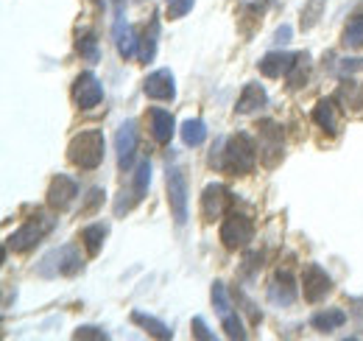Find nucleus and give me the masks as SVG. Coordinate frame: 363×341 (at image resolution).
I'll return each mask as SVG.
<instances>
[{
    "label": "nucleus",
    "mask_w": 363,
    "mask_h": 341,
    "mask_svg": "<svg viewBox=\"0 0 363 341\" xmlns=\"http://www.w3.org/2000/svg\"><path fill=\"white\" fill-rule=\"evenodd\" d=\"M193 336L201 341H213L216 339V333H210V328H207V322L201 319V316H196L193 319Z\"/></svg>",
    "instance_id": "34"
},
{
    "label": "nucleus",
    "mask_w": 363,
    "mask_h": 341,
    "mask_svg": "<svg viewBox=\"0 0 363 341\" xmlns=\"http://www.w3.org/2000/svg\"><path fill=\"white\" fill-rule=\"evenodd\" d=\"M179 134H182V143H184V146L196 148V146H201V143L207 140V126H204V121L190 118V121H184V124H182Z\"/></svg>",
    "instance_id": "24"
},
{
    "label": "nucleus",
    "mask_w": 363,
    "mask_h": 341,
    "mask_svg": "<svg viewBox=\"0 0 363 341\" xmlns=\"http://www.w3.org/2000/svg\"><path fill=\"white\" fill-rule=\"evenodd\" d=\"M109 235V227L106 224H90L82 229V244L87 247V255L95 257L104 247V238Z\"/></svg>",
    "instance_id": "23"
},
{
    "label": "nucleus",
    "mask_w": 363,
    "mask_h": 341,
    "mask_svg": "<svg viewBox=\"0 0 363 341\" xmlns=\"http://www.w3.org/2000/svg\"><path fill=\"white\" fill-rule=\"evenodd\" d=\"M288 40H291V26H282L277 31V43H288Z\"/></svg>",
    "instance_id": "37"
},
{
    "label": "nucleus",
    "mask_w": 363,
    "mask_h": 341,
    "mask_svg": "<svg viewBox=\"0 0 363 341\" xmlns=\"http://www.w3.org/2000/svg\"><path fill=\"white\" fill-rule=\"evenodd\" d=\"M224 170L235 173V176H246L257 168V146L246 131L232 134L224 146V160L218 163Z\"/></svg>",
    "instance_id": "1"
},
{
    "label": "nucleus",
    "mask_w": 363,
    "mask_h": 341,
    "mask_svg": "<svg viewBox=\"0 0 363 341\" xmlns=\"http://www.w3.org/2000/svg\"><path fill=\"white\" fill-rule=\"evenodd\" d=\"M227 205L229 190L221 182H213V185L204 188V193H201V215H204V221H216L218 215L227 210Z\"/></svg>",
    "instance_id": "13"
},
{
    "label": "nucleus",
    "mask_w": 363,
    "mask_h": 341,
    "mask_svg": "<svg viewBox=\"0 0 363 341\" xmlns=\"http://www.w3.org/2000/svg\"><path fill=\"white\" fill-rule=\"evenodd\" d=\"M143 92L154 101H174L177 98V82L171 70H154L145 82H143Z\"/></svg>",
    "instance_id": "12"
},
{
    "label": "nucleus",
    "mask_w": 363,
    "mask_h": 341,
    "mask_svg": "<svg viewBox=\"0 0 363 341\" xmlns=\"http://www.w3.org/2000/svg\"><path fill=\"white\" fill-rule=\"evenodd\" d=\"M148 129H151L154 140H157L160 146H165V143H171V137H174V131H177V121H174V115H171L168 109L154 107V109L148 112Z\"/></svg>",
    "instance_id": "15"
},
{
    "label": "nucleus",
    "mask_w": 363,
    "mask_h": 341,
    "mask_svg": "<svg viewBox=\"0 0 363 341\" xmlns=\"http://www.w3.org/2000/svg\"><path fill=\"white\" fill-rule=\"evenodd\" d=\"M296 56H299V53L272 50V53H266V56L257 62V67H260V73H263L266 79H279V76H288V70L294 67Z\"/></svg>",
    "instance_id": "14"
},
{
    "label": "nucleus",
    "mask_w": 363,
    "mask_h": 341,
    "mask_svg": "<svg viewBox=\"0 0 363 341\" xmlns=\"http://www.w3.org/2000/svg\"><path fill=\"white\" fill-rule=\"evenodd\" d=\"M260 160L266 163V168H274L282 160V129L274 121L260 124Z\"/></svg>",
    "instance_id": "8"
},
{
    "label": "nucleus",
    "mask_w": 363,
    "mask_h": 341,
    "mask_svg": "<svg viewBox=\"0 0 363 341\" xmlns=\"http://www.w3.org/2000/svg\"><path fill=\"white\" fill-rule=\"evenodd\" d=\"M266 101H269V95H266V90L263 85H246L243 87V92H240V98H238V115H252V112H257L260 107H266Z\"/></svg>",
    "instance_id": "18"
},
{
    "label": "nucleus",
    "mask_w": 363,
    "mask_h": 341,
    "mask_svg": "<svg viewBox=\"0 0 363 341\" xmlns=\"http://www.w3.org/2000/svg\"><path fill=\"white\" fill-rule=\"evenodd\" d=\"M165 185H168V205H171V213L177 224H187V176L179 166H171L168 176H165Z\"/></svg>",
    "instance_id": "6"
},
{
    "label": "nucleus",
    "mask_w": 363,
    "mask_h": 341,
    "mask_svg": "<svg viewBox=\"0 0 363 341\" xmlns=\"http://www.w3.org/2000/svg\"><path fill=\"white\" fill-rule=\"evenodd\" d=\"M269 297H272L274 305H282V308H288L294 299H296V283H294V277H291V271H277L272 280V286H269Z\"/></svg>",
    "instance_id": "16"
},
{
    "label": "nucleus",
    "mask_w": 363,
    "mask_h": 341,
    "mask_svg": "<svg viewBox=\"0 0 363 341\" xmlns=\"http://www.w3.org/2000/svg\"><path fill=\"white\" fill-rule=\"evenodd\" d=\"M73 339H106V333L104 330H98V328H79L76 333H73Z\"/></svg>",
    "instance_id": "35"
},
{
    "label": "nucleus",
    "mask_w": 363,
    "mask_h": 341,
    "mask_svg": "<svg viewBox=\"0 0 363 341\" xmlns=\"http://www.w3.org/2000/svg\"><path fill=\"white\" fill-rule=\"evenodd\" d=\"M213 305H216V310L221 313V319H224L227 313H232V305H229L224 283H213Z\"/></svg>",
    "instance_id": "30"
},
{
    "label": "nucleus",
    "mask_w": 363,
    "mask_h": 341,
    "mask_svg": "<svg viewBox=\"0 0 363 341\" xmlns=\"http://www.w3.org/2000/svg\"><path fill=\"white\" fill-rule=\"evenodd\" d=\"M101 98H104V87L98 82V76L90 73V70L82 73V76L76 79V85H73V101H76V107L92 109V107L101 104Z\"/></svg>",
    "instance_id": "10"
},
{
    "label": "nucleus",
    "mask_w": 363,
    "mask_h": 341,
    "mask_svg": "<svg viewBox=\"0 0 363 341\" xmlns=\"http://www.w3.org/2000/svg\"><path fill=\"white\" fill-rule=\"evenodd\" d=\"M104 131L101 129H87L82 134H76L67 146V157L76 168L92 170L104 163Z\"/></svg>",
    "instance_id": "2"
},
{
    "label": "nucleus",
    "mask_w": 363,
    "mask_h": 341,
    "mask_svg": "<svg viewBox=\"0 0 363 341\" xmlns=\"http://www.w3.org/2000/svg\"><path fill=\"white\" fill-rule=\"evenodd\" d=\"M224 330H227L229 339H246V330H243V322L238 313H227L224 316Z\"/></svg>",
    "instance_id": "33"
},
{
    "label": "nucleus",
    "mask_w": 363,
    "mask_h": 341,
    "mask_svg": "<svg viewBox=\"0 0 363 341\" xmlns=\"http://www.w3.org/2000/svg\"><path fill=\"white\" fill-rule=\"evenodd\" d=\"M92 3H98V6H101V3H104V0H92Z\"/></svg>",
    "instance_id": "39"
},
{
    "label": "nucleus",
    "mask_w": 363,
    "mask_h": 341,
    "mask_svg": "<svg viewBox=\"0 0 363 341\" xmlns=\"http://www.w3.org/2000/svg\"><path fill=\"white\" fill-rule=\"evenodd\" d=\"M115 45H118V53L129 62V59H135L137 53H140V45L135 40V31H132V26L123 20V14H118V23H115Z\"/></svg>",
    "instance_id": "17"
},
{
    "label": "nucleus",
    "mask_w": 363,
    "mask_h": 341,
    "mask_svg": "<svg viewBox=\"0 0 363 341\" xmlns=\"http://www.w3.org/2000/svg\"><path fill=\"white\" fill-rule=\"evenodd\" d=\"M79 196V182L76 179H70V176H65V173H56L53 179H50V185H48V205L53 207V210H65V207H70V202Z\"/></svg>",
    "instance_id": "9"
},
{
    "label": "nucleus",
    "mask_w": 363,
    "mask_h": 341,
    "mask_svg": "<svg viewBox=\"0 0 363 341\" xmlns=\"http://www.w3.org/2000/svg\"><path fill=\"white\" fill-rule=\"evenodd\" d=\"M104 196H106V193H104L101 188H95V190H90V199H87V205H84V210H82V213H84V215L92 213V210H95V207H98V205L104 202Z\"/></svg>",
    "instance_id": "36"
},
{
    "label": "nucleus",
    "mask_w": 363,
    "mask_h": 341,
    "mask_svg": "<svg viewBox=\"0 0 363 341\" xmlns=\"http://www.w3.org/2000/svg\"><path fill=\"white\" fill-rule=\"evenodd\" d=\"M82 269V255L76 252V247H59L53 252L43 257V263L37 266V271L43 277H70Z\"/></svg>",
    "instance_id": "4"
},
{
    "label": "nucleus",
    "mask_w": 363,
    "mask_h": 341,
    "mask_svg": "<svg viewBox=\"0 0 363 341\" xmlns=\"http://www.w3.org/2000/svg\"><path fill=\"white\" fill-rule=\"evenodd\" d=\"M255 238V224L246 213L229 210L227 218L221 221V241L227 249H243Z\"/></svg>",
    "instance_id": "5"
},
{
    "label": "nucleus",
    "mask_w": 363,
    "mask_h": 341,
    "mask_svg": "<svg viewBox=\"0 0 363 341\" xmlns=\"http://www.w3.org/2000/svg\"><path fill=\"white\" fill-rule=\"evenodd\" d=\"M123 6H126V0H115V9H118V14H123Z\"/></svg>",
    "instance_id": "38"
},
{
    "label": "nucleus",
    "mask_w": 363,
    "mask_h": 341,
    "mask_svg": "<svg viewBox=\"0 0 363 341\" xmlns=\"http://www.w3.org/2000/svg\"><path fill=\"white\" fill-rule=\"evenodd\" d=\"M344 325H347V313L341 308L318 310V313H313V319H311V328L318 330V333H333V330H338Z\"/></svg>",
    "instance_id": "19"
},
{
    "label": "nucleus",
    "mask_w": 363,
    "mask_h": 341,
    "mask_svg": "<svg viewBox=\"0 0 363 341\" xmlns=\"http://www.w3.org/2000/svg\"><path fill=\"white\" fill-rule=\"evenodd\" d=\"M344 45L352 48V50L363 48V14L352 17V20L347 23V28H344Z\"/></svg>",
    "instance_id": "27"
},
{
    "label": "nucleus",
    "mask_w": 363,
    "mask_h": 341,
    "mask_svg": "<svg viewBox=\"0 0 363 341\" xmlns=\"http://www.w3.org/2000/svg\"><path fill=\"white\" fill-rule=\"evenodd\" d=\"M333 291V280L330 274L318 266V263H308L305 271H302V294L308 302H321Z\"/></svg>",
    "instance_id": "7"
},
{
    "label": "nucleus",
    "mask_w": 363,
    "mask_h": 341,
    "mask_svg": "<svg viewBox=\"0 0 363 341\" xmlns=\"http://www.w3.org/2000/svg\"><path fill=\"white\" fill-rule=\"evenodd\" d=\"M338 98H341V101H347V109H350V104H352V107H363V87L347 82V85L341 87Z\"/></svg>",
    "instance_id": "31"
},
{
    "label": "nucleus",
    "mask_w": 363,
    "mask_h": 341,
    "mask_svg": "<svg viewBox=\"0 0 363 341\" xmlns=\"http://www.w3.org/2000/svg\"><path fill=\"white\" fill-rule=\"evenodd\" d=\"M157 45H160V17L154 14L143 31V40H140V59L143 62H154L157 56Z\"/></svg>",
    "instance_id": "20"
},
{
    "label": "nucleus",
    "mask_w": 363,
    "mask_h": 341,
    "mask_svg": "<svg viewBox=\"0 0 363 341\" xmlns=\"http://www.w3.org/2000/svg\"><path fill=\"white\" fill-rule=\"evenodd\" d=\"M132 322L140 325V328H143L148 336H154V339H162V341L174 339V330H171L165 322H160L157 316H148V313H143V310H135V313H132Z\"/></svg>",
    "instance_id": "21"
},
{
    "label": "nucleus",
    "mask_w": 363,
    "mask_h": 341,
    "mask_svg": "<svg viewBox=\"0 0 363 341\" xmlns=\"http://www.w3.org/2000/svg\"><path fill=\"white\" fill-rule=\"evenodd\" d=\"M313 121H316L324 131L338 134V109H335V101L321 98V101L316 104V109H313Z\"/></svg>",
    "instance_id": "22"
},
{
    "label": "nucleus",
    "mask_w": 363,
    "mask_h": 341,
    "mask_svg": "<svg viewBox=\"0 0 363 341\" xmlns=\"http://www.w3.org/2000/svg\"><path fill=\"white\" fill-rule=\"evenodd\" d=\"M115 151H118V166L123 170L132 168L135 163V151H137V124L135 121H126L118 126L115 134Z\"/></svg>",
    "instance_id": "11"
},
{
    "label": "nucleus",
    "mask_w": 363,
    "mask_h": 341,
    "mask_svg": "<svg viewBox=\"0 0 363 341\" xmlns=\"http://www.w3.org/2000/svg\"><path fill=\"white\" fill-rule=\"evenodd\" d=\"M193 3H196V0H165V11H168L171 20H182V17L193 9Z\"/></svg>",
    "instance_id": "32"
},
{
    "label": "nucleus",
    "mask_w": 363,
    "mask_h": 341,
    "mask_svg": "<svg viewBox=\"0 0 363 341\" xmlns=\"http://www.w3.org/2000/svg\"><path fill=\"white\" fill-rule=\"evenodd\" d=\"M53 224H56V221L45 213H37V215H31V218H26V224L9 238V249H14V252H28V249H34L48 232L53 229Z\"/></svg>",
    "instance_id": "3"
},
{
    "label": "nucleus",
    "mask_w": 363,
    "mask_h": 341,
    "mask_svg": "<svg viewBox=\"0 0 363 341\" xmlns=\"http://www.w3.org/2000/svg\"><path fill=\"white\" fill-rule=\"evenodd\" d=\"M148 182H151V163H148V160H143L135 170V188H132V190H135V196H137V202L145 196Z\"/></svg>",
    "instance_id": "29"
},
{
    "label": "nucleus",
    "mask_w": 363,
    "mask_h": 341,
    "mask_svg": "<svg viewBox=\"0 0 363 341\" xmlns=\"http://www.w3.org/2000/svg\"><path fill=\"white\" fill-rule=\"evenodd\" d=\"M76 50H79V53H82V59H87V62H98V56H101V50H98V40H95V34H92V31L79 34V40H76Z\"/></svg>",
    "instance_id": "28"
},
{
    "label": "nucleus",
    "mask_w": 363,
    "mask_h": 341,
    "mask_svg": "<svg viewBox=\"0 0 363 341\" xmlns=\"http://www.w3.org/2000/svg\"><path fill=\"white\" fill-rule=\"evenodd\" d=\"M308 73H311V59H308V53H299L296 56V62H294V67L288 70V87L291 90H299V87L308 82Z\"/></svg>",
    "instance_id": "26"
},
{
    "label": "nucleus",
    "mask_w": 363,
    "mask_h": 341,
    "mask_svg": "<svg viewBox=\"0 0 363 341\" xmlns=\"http://www.w3.org/2000/svg\"><path fill=\"white\" fill-rule=\"evenodd\" d=\"M324 9H327V0H308V3L302 6V14H299V28H302V31L316 28L321 14H324Z\"/></svg>",
    "instance_id": "25"
}]
</instances>
